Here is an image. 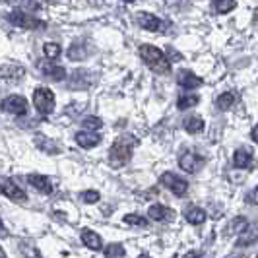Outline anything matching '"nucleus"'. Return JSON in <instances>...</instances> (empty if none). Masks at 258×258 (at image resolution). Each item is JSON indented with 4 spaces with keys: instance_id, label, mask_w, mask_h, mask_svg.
I'll return each mask as SVG.
<instances>
[{
    "instance_id": "5",
    "label": "nucleus",
    "mask_w": 258,
    "mask_h": 258,
    "mask_svg": "<svg viewBox=\"0 0 258 258\" xmlns=\"http://www.w3.org/2000/svg\"><path fill=\"white\" fill-rule=\"evenodd\" d=\"M37 70L41 76L49 78L52 82H60V80H66V70L62 66L54 64V60H39L37 62Z\"/></svg>"
},
{
    "instance_id": "34",
    "label": "nucleus",
    "mask_w": 258,
    "mask_h": 258,
    "mask_svg": "<svg viewBox=\"0 0 258 258\" xmlns=\"http://www.w3.org/2000/svg\"><path fill=\"white\" fill-rule=\"evenodd\" d=\"M182 258H202V254H200L198 250H190V252H186Z\"/></svg>"
},
{
    "instance_id": "35",
    "label": "nucleus",
    "mask_w": 258,
    "mask_h": 258,
    "mask_svg": "<svg viewBox=\"0 0 258 258\" xmlns=\"http://www.w3.org/2000/svg\"><path fill=\"white\" fill-rule=\"evenodd\" d=\"M250 138H252V142H254V144H258V124L250 130Z\"/></svg>"
},
{
    "instance_id": "4",
    "label": "nucleus",
    "mask_w": 258,
    "mask_h": 258,
    "mask_svg": "<svg viewBox=\"0 0 258 258\" xmlns=\"http://www.w3.org/2000/svg\"><path fill=\"white\" fill-rule=\"evenodd\" d=\"M6 18H8V22L12 26L24 27V29H41V27H45V22H41L35 16L24 12V10H14Z\"/></svg>"
},
{
    "instance_id": "15",
    "label": "nucleus",
    "mask_w": 258,
    "mask_h": 258,
    "mask_svg": "<svg viewBox=\"0 0 258 258\" xmlns=\"http://www.w3.org/2000/svg\"><path fill=\"white\" fill-rule=\"evenodd\" d=\"M148 216H150V220L154 221H167V220H173V210L163 206V204H154V206H150V210H148Z\"/></svg>"
},
{
    "instance_id": "21",
    "label": "nucleus",
    "mask_w": 258,
    "mask_h": 258,
    "mask_svg": "<svg viewBox=\"0 0 258 258\" xmlns=\"http://www.w3.org/2000/svg\"><path fill=\"white\" fill-rule=\"evenodd\" d=\"M237 8L235 0H212V10L216 14H229Z\"/></svg>"
},
{
    "instance_id": "18",
    "label": "nucleus",
    "mask_w": 258,
    "mask_h": 258,
    "mask_svg": "<svg viewBox=\"0 0 258 258\" xmlns=\"http://www.w3.org/2000/svg\"><path fill=\"white\" fill-rule=\"evenodd\" d=\"M258 243V227L256 225H248L245 231L237 237V246H250Z\"/></svg>"
},
{
    "instance_id": "25",
    "label": "nucleus",
    "mask_w": 258,
    "mask_h": 258,
    "mask_svg": "<svg viewBox=\"0 0 258 258\" xmlns=\"http://www.w3.org/2000/svg\"><path fill=\"white\" fill-rule=\"evenodd\" d=\"M43 52H45V56H47L49 60H56V58L60 56L62 49H60V45H58V43L49 41V43H45V45H43Z\"/></svg>"
},
{
    "instance_id": "36",
    "label": "nucleus",
    "mask_w": 258,
    "mask_h": 258,
    "mask_svg": "<svg viewBox=\"0 0 258 258\" xmlns=\"http://www.w3.org/2000/svg\"><path fill=\"white\" fill-rule=\"evenodd\" d=\"M167 52L173 54V56H171V60H181V54H179V52H175L173 49H167Z\"/></svg>"
},
{
    "instance_id": "8",
    "label": "nucleus",
    "mask_w": 258,
    "mask_h": 258,
    "mask_svg": "<svg viewBox=\"0 0 258 258\" xmlns=\"http://www.w3.org/2000/svg\"><path fill=\"white\" fill-rule=\"evenodd\" d=\"M202 163H204V159L198 154L190 152V150H186L184 154L179 155V167H181L184 173H190V175L198 173L200 167H202Z\"/></svg>"
},
{
    "instance_id": "23",
    "label": "nucleus",
    "mask_w": 258,
    "mask_h": 258,
    "mask_svg": "<svg viewBox=\"0 0 258 258\" xmlns=\"http://www.w3.org/2000/svg\"><path fill=\"white\" fill-rule=\"evenodd\" d=\"M216 105H218L220 111H229L235 105V95H233L231 91H225V93H221L220 97L216 99Z\"/></svg>"
},
{
    "instance_id": "16",
    "label": "nucleus",
    "mask_w": 258,
    "mask_h": 258,
    "mask_svg": "<svg viewBox=\"0 0 258 258\" xmlns=\"http://www.w3.org/2000/svg\"><path fill=\"white\" fill-rule=\"evenodd\" d=\"M27 182L33 186V188H37L39 192L43 194H51L52 192V184L51 181H49V177H45V175H29L27 177Z\"/></svg>"
},
{
    "instance_id": "30",
    "label": "nucleus",
    "mask_w": 258,
    "mask_h": 258,
    "mask_svg": "<svg viewBox=\"0 0 258 258\" xmlns=\"http://www.w3.org/2000/svg\"><path fill=\"white\" fill-rule=\"evenodd\" d=\"M20 250H22L24 258H41V252L31 243H20Z\"/></svg>"
},
{
    "instance_id": "6",
    "label": "nucleus",
    "mask_w": 258,
    "mask_h": 258,
    "mask_svg": "<svg viewBox=\"0 0 258 258\" xmlns=\"http://www.w3.org/2000/svg\"><path fill=\"white\" fill-rule=\"evenodd\" d=\"M2 109L14 116H24L27 113V99L24 95H8L2 101Z\"/></svg>"
},
{
    "instance_id": "26",
    "label": "nucleus",
    "mask_w": 258,
    "mask_h": 258,
    "mask_svg": "<svg viewBox=\"0 0 258 258\" xmlns=\"http://www.w3.org/2000/svg\"><path fill=\"white\" fill-rule=\"evenodd\" d=\"M126 250L120 243H111L105 248V258H124Z\"/></svg>"
},
{
    "instance_id": "27",
    "label": "nucleus",
    "mask_w": 258,
    "mask_h": 258,
    "mask_svg": "<svg viewBox=\"0 0 258 258\" xmlns=\"http://www.w3.org/2000/svg\"><path fill=\"white\" fill-rule=\"evenodd\" d=\"M198 103H200V97H198L196 93H192V95H181V97H179V103H177V107H179L181 111H184V109L196 107Z\"/></svg>"
},
{
    "instance_id": "17",
    "label": "nucleus",
    "mask_w": 258,
    "mask_h": 258,
    "mask_svg": "<svg viewBox=\"0 0 258 258\" xmlns=\"http://www.w3.org/2000/svg\"><path fill=\"white\" fill-rule=\"evenodd\" d=\"M82 243L91 248V250H101L103 248V239L99 237V233L91 231V229H84L82 231Z\"/></svg>"
},
{
    "instance_id": "7",
    "label": "nucleus",
    "mask_w": 258,
    "mask_h": 258,
    "mask_svg": "<svg viewBox=\"0 0 258 258\" xmlns=\"http://www.w3.org/2000/svg\"><path fill=\"white\" fill-rule=\"evenodd\" d=\"M161 182H163V186H167L175 196H184V192L188 190V182L184 181L182 177H179L177 173H163V175H161Z\"/></svg>"
},
{
    "instance_id": "3",
    "label": "nucleus",
    "mask_w": 258,
    "mask_h": 258,
    "mask_svg": "<svg viewBox=\"0 0 258 258\" xmlns=\"http://www.w3.org/2000/svg\"><path fill=\"white\" fill-rule=\"evenodd\" d=\"M54 93H52L49 88H35L33 91V105L37 109L41 115H51L54 111Z\"/></svg>"
},
{
    "instance_id": "1",
    "label": "nucleus",
    "mask_w": 258,
    "mask_h": 258,
    "mask_svg": "<svg viewBox=\"0 0 258 258\" xmlns=\"http://www.w3.org/2000/svg\"><path fill=\"white\" fill-rule=\"evenodd\" d=\"M136 144H138L136 138L130 136V134L118 136L115 142H113V146H111V150H109V165L113 169L124 167L130 159H132L134 146H136Z\"/></svg>"
},
{
    "instance_id": "2",
    "label": "nucleus",
    "mask_w": 258,
    "mask_h": 258,
    "mask_svg": "<svg viewBox=\"0 0 258 258\" xmlns=\"http://www.w3.org/2000/svg\"><path fill=\"white\" fill-rule=\"evenodd\" d=\"M138 54L142 58V62L150 70H154L155 74H169L171 72V60L165 56V52L157 49L154 45H140Z\"/></svg>"
},
{
    "instance_id": "38",
    "label": "nucleus",
    "mask_w": 258,
    "mask_h": 258,
    "mask_svg": "<svg viewBox=\"0 0 258 258\" xmlns=\"http://www.w3.org/2000/svg\"><path fill=\"white\" fill-rule=\"evenodd\" d=\"M140 258H150V256H148V254H142V256H140Z\"/></svg>"
},
{
    "instance_id": "32",
    "label": "nucleus",
    "mask_w": 258,
    "mask_h": 258,
    "mask_svg": "<svg viewBox=\"0 0 258 258\" xmlns=\"http://www.w3.org/2000/svg\"><path fill=\"white\" fill-rule=\"evenodd\" d=\"M80 198H82V202H86V204H97V202L101 200V194L97 192V190H84V192L80 194Z\"/></svg>"
},
{
    "instance_id": "14",
    "label": "nucleus",
    "mask_w": 258,
    "mask_h": 258,
    "mask_svg": "<svg viewBox=\"0 0 258 258\" xmlns=\"http://www.w3.org/2000/svg\"><path fill=\"white\" fill-rule=\"evenodd\" d=\"M252 161H254V154H252L250 148H239V150L235 152V155H233V163H235V167L237 169L250 167Z\"/></svg>"
},
{
    "instance_id": "12",
    "label": "nucleus",
    "mask_w": 258,
    "mask_h": 258,
    "mask_svg": "<svg viewBox=\"0 0 258 258\" xmlns=\"http://www.w3.org/2000/svg\"><path fill=\"white\" fill-rule=\"evenodd\" d=\"M177 82L184 90H194V88H200L204 84V80L200 76H196L192 70H181L179 76H177Z\"/></svg>"
},
{
    "instance_id": "13",
    "label": "nucleus",
    "mask_w": 258,
    "mask_h": 258,
    "mask_svg": "<svg viewBox=\"0 0 258 258\" xmlns=\"http://www.w3.org/2000/svg\"><path fill=\"white\" fill-rule=\"evenodd\" d=\"M74 138H76L78 146H80V148H86V150L95 148V146L101 144V136L95 134V132H91V130H82V132H78Z\"/></svg>"
},
{
    "instance_id": "31",
    "label": "nucleus",
    "mask_w": 258,
    "mask_h": 258,
    "mask_svg": "<svg viewBox=\"0 0 258 258\" xmlns=\"http://www.w3.org/2000/svg\"><path fill=\"white\" fill-rule=\"evenodd\" d=\"M246 227H248V221H246L245 218H235V220L229 223V231L237 233V235H241V233L245 231Z\"/></svg>"
},
{
    "instance_id": "37",
    "label": "nucleus",
    "mask_w": 258,
    "mask_h": 258,
    "mask_svg": "<svg viewBox=\"0 0 258 258\" xmlns=\"http://www.w3.org/2000/svg\"><path fill=\"white\" fill-rule=\"evenodd\" d=\"M225 258H245V254H241V252H237V254H229V256Z\"/></svg>"
},
{
    "instance_id": "11",
    "label": "nucleus",
    "mask_w": 258,
    "mask_h": 258,
    "mask_svg": "<svg viewBox=\"0 0 258 258\" xmlns=\"http://www.w3.org/2000/svg\"><path fill=\"white\" fill-rule=\"evenodd\" d=\"M2 194L6 196V198H10L14 202H20V204H24L27 200V194L16 184L14 181L10 179H2Z\"/></svg>"
},
{
    "instance_id": "9",
    "label": "nucleus",
    "mask_w": 258,
    "mask_h": 258,
    "mask_svg": "<svg viewBox=\"0 0 258 258\" xmlns=\"http://www.w3.org/2000/svg\"><path fill=\"white\" fill-rule=\"evenodd\" d=\"M136 20H138V26L144 27L146 31H155L157 33V31L165 29V22L150 12H138L136 14Z\"/></svg>"
},
{
    "instance_id": "33",
    "label": "nucleus",
    "mask_w": 258,
    "mask_h": 258,
    "mask_svg": "<svg viewBox=\"0 0 258 258\" xmlns=\"http://www.w3.org/2000/svg\"><path fill=\"white\" fill-rule=\"evenodd\" d=\"M246 202L252 204V206H258V186H254L250 192L246 194Z\"/></svg>"
},
{
    "instance_id": "41",
    "label": "nucleus",
    "mask_w": 258,
    "mask_h": 258,
    "mask_svg": "<svg viewBox=\"0 0 258 258\" xmlns=\"http://www.w3.org/2000/svg\"><path fill=\"white\" fill-rule=\"evenodd\" d=\"M256 258H258V254H256Z\"/></svg>"
},
{
    "instance_id": "39",
    "label": "nucleus",
    "mask_w": 258,
    "mask_h": 258,
    "mask_svg": "<svg viewBox=\"0 0 258 258\" xmlns=\"http://www.w3.org/2000/svg\"><path fill=\"white\" fill-rule=\"evenodd\" d=\"M2 258H8V256H6V252H2Z\"/></svg>"
},
{
    "instance_id": "20",
    "label": "nucleus",
    "mask_w": 258,
    "mask_h": 258,
    "mask_svg": "<svg viewBox=\"0 0 258 258\" xmlns=\"http://www.w3.org/2000/svg\"><path fill=\"white\" fill-rule=\"evenodd\" d=\"M68 58L70 60H84V58H88V47H86V43H74L70 49H68Z\"/></svg>"
},
{
    "instance_id": "24",
    "label": "nucleus",
    "mask_w": 258,
    "mask_h": 258,
    "mask_svg": "<svg viewBox=\"0 0 258 258\" xmlns=\"http://www.w3.org/2000/svg\"><path fill=\"white\" fill-rule=\"evenodd\" d=\"M4 2L14 8H22V10H39L41 8L37 0H4Z\"/></svg>"
},
{
    "instance_id": "19",
    "label": "nucleus",
    "mask_w": 258,
    "mask_h": 258,
    "mask_svg": "<svg viewBox=\"0 0 258 258\" xmlns=\"http://www.w3.org/2000/svg\"><path fill=\"white\" fill-rule=\"evenodd\" d=\"M184 220L188 223H192V225H200V223L206 221V212L198 206H190L184 212Z\"/></svg>"
},
{
    "instance_id": "28",
    "label": "nucleus",
    "mask_w": 258,
    "mask_h": 258,
    "mask_svg": "<svg viewBox=\"0 0 258 258\" xmlns=\"http://www.w3.org/2000/svg\"><path fill=\"white\" fill-rule=\"evenodd\" d=\"M82 126H84V130H91V132H95V130H99L101 126H103V120L99 118V116H86L84 120H82Z\"/></svg>"
},
{
    "instance_id": "22",
    "label": "nucleus",
    "mask_w": 258,
    "mask_h": 258,
    "mask_svg": "<svg viewBox=\"0 0 258 258\" xmlns=\"http://www.w3.org/2000/svg\"><path fill=\"white\" fill-rule=\"evenodd\" d=\"M204 120L200 118V116H188L186 120H184V130L188 132V134H198V132H202L204 130Z\"/></svg>"
},
{
    "instance_id": "29",
    "label": "nucleus",
    "mask_w": 258,
    "mask_h": 258,
    "mask_svg": "<svg viewBox=\"0 0 258 258\" xmlns=\"http://www.w3.org/2000/svg\"><path fill=\"white\" fill-rule=\"evenodd\" d=\"M122 221L126 225H134V227H148V220L144 216H140V214H126Z\"/></svg>"
},
{
    "instance_id": "40",
    "label": "nucleus",
    "mask_w": 258,
    "mask_h": 258,
    "mask_svg": "<svg viewBox=\"0 0 258 258\" xmlns=\"http://www.w3.org/2000/svg\"><path fill=\"white\" fill-rule=\"evenodd\" d=\"M124 2H134V0H124Z\"/></svg>"
},
{
    "instance_id": "10",
    "label": "nucleus",
    "mask_w": 258,
    "mask_h": 258,
    "mask_svg": "<svg viewBox=\"0 0 258 258\" xmlns=\"http://www.w3.org/2000/svg\"><path fill=\"white\" fill-rule=\"evenodd\" d=\"M97 78L91 76L90 70H76L72 78H70V82H68V86H70V90H88L93 86V82H95Z\"/></svg>"
}]
</instances>
